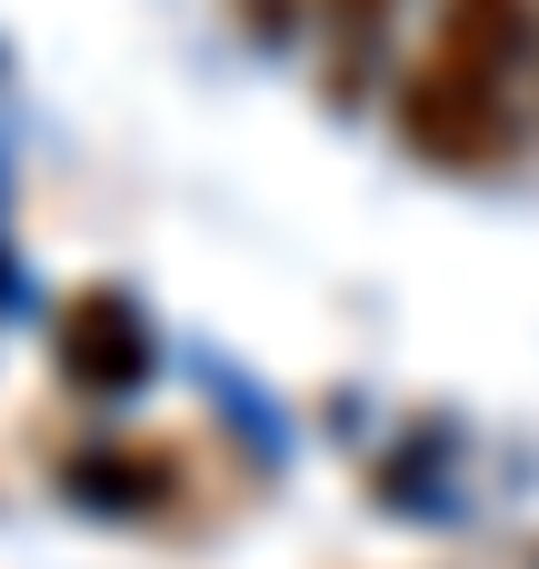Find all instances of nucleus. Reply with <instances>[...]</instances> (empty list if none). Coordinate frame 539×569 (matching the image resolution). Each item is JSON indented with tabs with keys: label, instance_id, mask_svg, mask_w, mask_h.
Listing matches in <instances>:
<instances>
[{
	"label": "nucleus",
	"instance_id": "obj_1",
	"mask_svg": "<svg viewBox=\"0 0 539 569\" xmlns=\"http://www.w3.org/2000/svg\"><path fill=\"white\" fill-rule=\"evenodd\" d=\"M530 80H539V0H440L420 60L400 70V150L430 170H500L530 130Z\"/></svg>",
	"mask_w": 539,
	"mask_h": 569
},
{
	"label": "nucleus",
	"instance_id": "obj_2",
	"mask_svg": "<svg viewBox=\"0 0 539 569\" xmlns=\"http://www.w3.org/2000/svg\"><path fill=\"white\" fill-rule=\"evenodd\" d=\"M140 370H150L140 310H130L120 290H80L70 320H60V380L90 390V400H120V390H140Z\"/></svg>",
	"mask_w": 539,
	"mask_h": 569
},
{
	"label": "nucleus",
	"instance_id": "obj_4",
	"mask_svg": "<svg viewBox=\"0 0 539 569\" xmlns=\"http://www.w3.org/2000/svg\"><path fill=\"white\" fill-rule=\"evenodd\" d=\"M310 0H240V20L260 30V40H290V20H300Z\"/></svg>",
	"mask_w": 539,
	"mask_h": 569
},
{
	"label": "nucleus",
	"instance_id": "obj_3",
	"mask_svg": "<svg viewBox=\"0 0 539 569\" xmlns=\"http://www.w3.org/2000/svg\"><path fill=\"white\" fill-rule=\"evenodd\" d=\"M310 10H320V30H330V90L360 100V60H370V40L390 30L400 0H310Z\"/></svg>",
	"mask_w": 539,
	"mask_h": 569
}]
</instances>
